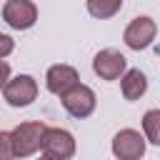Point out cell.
Instances as JSON below:
<instances>
[{"mask_svg":"<svg viewBox=\"0 0 160 160\" xmlns=\"http://www.w3.org/2000/svg\"><path fill=\"white\" fill-rule=\"evenodd\" d=\"M112 155L118 160H140L145 155V138L132 128L120 130L112 138Z\"/></svg>","mask_w":160,"mask_h":160,"instance_id":"obj_8","label":"cell"},{"mask_svg":"<svg viewBox=\"0 0 160 160\" xmlns=\"http://www.w3.org/2000/svg\"><path fill=\"white\" fill-rule=\"evenodd\" d=\"M42 132H45V125H42V122H38V120L20 122V125H18V128L10 132L15 158H30L35 150H40Z\"/></svg>","mask_w":160,"mask_h":160,"instance_id":"obj_1","label":"cell"},{"mask_svg":"<svg viewBox=\"0 0 160 160\" xmlns=\"http://www.w3.org/2000/svg\"><path fill=\"white\" fill-rule=\"evenodd\" d=\"M60 98H62V108H65L72 118H78V120L92 115V110H95V105H98V98H95L92 88H88V85H82V82H75V85H72L68 92H62Z\"/></svg>","mask_w":160,"mask_h":160,"instance_id":"obj_3","label":"cell"},{"mask_svg":"<svg viewBox=\"0 0 160 160\" xmlns=\"http://www.w3.org/2000/svg\"><path fill=\"white\" fill-rule=\"evenodd\" d=\"M40 160H50V158H48V155H42V158H40Z\"/></svg>","mask_w":160,"mask_h":160,"instance_id":"obj_16","label":"cell"},{"mask_svg":"<svg viewBox=\"0 0 160 160\" xmlns=\"http://www.w3.org/2000/svg\"><path fill=\"white\" fill-rule=\"evenodd\" d=\"M0 160H15L12 152V138L8 130H0Z\"/></svg>","mask_w":160,"mask_h":160,"instance_id":"obj_13","label":"cell"},{"mask_svg":"<svg viewBox=\"0 0 160 160\" xmlns=\"http://www.w3.org/2000/svg\"><path fill=\"white\" fill-rule=\"evenodd\" d=\"M158 35V25L152 18L148 15H140V18H132L122 32V40L130 50H145Z\"/></svg>","mask_w":160,"mask_h":160,"instance_id":"obj_4","label":"cell"},{"mask_svg":"<svg viewBox=\"0 0 160 160\" xmlns=\"http://www.w3.org/2000/svg\"><path fill=\"white\" fill-rule=\"evenodd\" d=\"M8 80H10V65H8L5 60H0V88H2Z\"/></svg>","mask_w":160,"mask_h":160,"instance_id":"obj_15","label":"cell"},{"mask_svg":"<svg viewBox=\"0 0 160 160\" xmlns=\"http://www.w3.org/2000/svg\"><path fill=\"white\" fill-rule=\"evenodd\" d=\"M142 130H145V138L148 142L152 145H160V110H148L145 118H142Z\"/></svg>","mask_w":160,"mask_h":160,"instance_id":"obj_12","label":"cell"},{"mask_svg":"<svg viewBox=\"0 0 160 160\" xmlns=\"http://www.w3.org/2000/svg\"><path fill=\"white\" fill-rule=\"evenodd\" d=\"M92 70H95V75H98L100 80H118V78L128 70V60H125V55H122L120 50L105 48V50H100V52L95 55Z\"/></svg>","mask_w":160,"mask_h":160,"instance_id":"obj_7","label":"cell"},{"mask_svg":"<svg viewBox=\"0 0 160 160\" xmlns=\"http://www.w3.org/2000/svg\"><path fill=\"white\" fill-rule=\"evenodd\" d=\"M12 48H15L12 38H10V35H5V32H0V60H2V58H8V55L12 52Z\"/></svg>","mask_w":160,"mask_h":160,"instance_id":"obj_14","label":"cell"},{"mask_svg":"<svg viewBox=\"0 0 160 160\" xmlns=\"http://www.w3.org/2000/svg\"><path fill=\"white\" fill-rule=\"evenodd\" d=\"M40 148L50 160H70L75 155V138L62 128H45Z\"/></svg>","mask_w":160,"mask_h":160,"instance_id":"obj_2","label":"cell"},{"mask_svg":"<svg viewBox=\"0 0 160 160\" xmlns=\"http://www.w3.org/2000/svg\"><path fill=\"white\" fill-rule=\"evenodd\" d=\"M2 20L12 30H28L38 20V8L32 0H8L2 5Z\"/></svg>","mask_w":160,"mask_h":160,"instance_id":"obj_6","label":"cell"},{"mask_svg":"<svg viewBox=\"0 0 160 160\" xmlns=\"http://www.w3.org/2000/svg\"><path fill=\"white\" fill-rule=\"evenodd\" d=\"M120 90H122V98L125 100H140L148 90V78L140 68H132V70H125L120 75Z\"/></svg>","mask_w":160,"mask_h":160,"instance_id":"obj_10","label":"cell"},{"mask_svg":"<svg viewBox=\"0 0 160 160\" xmlns=\"http://www.w3.org/2000/svg\"><path fill=\"white\" fill-rule=\"evenodd\" d=\"M2 95L12 108H28L38 98V82L32 75H18L2 85Z\"/></svg>","mask_w":160,"mask_h":160,"instance_id":"obj_5","label":"cell"},{"mask_svg":"<svg viewBox=\"0 0 160 160\" xmlns=\"http://www.w3.org/2000/svg\"><path fill=\"white\" fill-rule=\"evenodd\" d=\"M122 0H88V12L98 20H108L115 12H120Z\"/></svg>","mask_w":160,"mask_h":160,"instance_id":"obj_11","label":"cell"},{"mask_svg":"<svg viewBox=\"0 0 160 160\" xmlns=\"http://www.w3.org/2000/svg\"><path fill=\"white\" fill-rule=\"evenodd\" d=\"M78 80H80L78 70H75L72 65H62V62L48 68V75H45V85H48V90H50L52 95H62V92H68Z\"/></svg>","mask_w":160,"mask_h":160,"instance_id":"obj_9","label":"cell"}]
</instances>
